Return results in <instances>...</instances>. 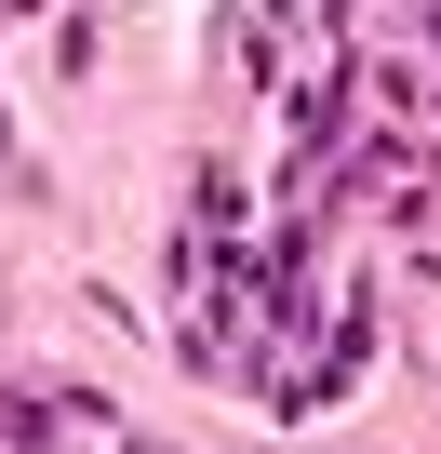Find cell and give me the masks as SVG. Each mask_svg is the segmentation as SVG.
<instances>
[{
    "instance_id": "cell-3",
    "label": "cell",
    "mask_w": 441,
    "mask_h": 454,
    "mask_svg": "<svg viewBox=\"0 0 441 454\" xmlns=\"http://www.w3.org/2000/svg\"><path fill=\"white\" fill-rule=\"evenodd\" d=\"M134 454H161V441H134Z\"/></svg>"
},
{
    "instance_id": "cell-1",
    "label": "cell",
    "mask_w": 441,
    "mask_h": 454,
    "mask_svg": "<svg viewBox=\"0 0 441 454\" xmlns=\"http://www.w3.org/2000/svg\"><path fill=\"white\" fill-rule=\"evenodd\" d=\"M81 427H107L94 401H41V387H0V454H67Z\"/></svg>"
},
{
    "instance_id": "cell-2",
    "label": "cell",
    "mask_w": 441,
    "mask_h": 454,
    "mask_svg": "<svg viewBox=\"0 0 441 454\" xmlns=\"http://www.w3.org/2000/svg\"><path fill=\"white\" fill-rule=\"evenodd\" d=\"M0 14H28V0H0Z\"/></svg>"
}]
</instances>
